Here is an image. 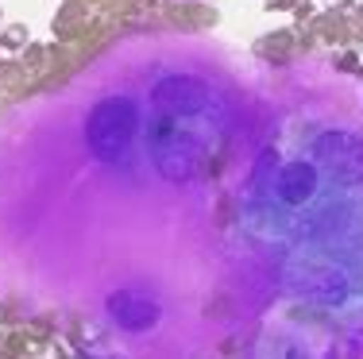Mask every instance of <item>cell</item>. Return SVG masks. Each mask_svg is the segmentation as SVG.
Segmentation results:
<instances>
[{
    "label": "cell",
    "mask_w": 363,
    "mask_h": 359,
    "mask_svg": "<svg viewBox=\"0 0 363 359\" xmlns=\"http://www.w3.org/2000/svg\"><path fill=\"white\" fill-rule=\"evenodd\" d=\"M213 116V93L201 78L170 74L151 85L143 108V151L151 166L170 182H186L201 170L209 151L205 120Z\"/></svg>",
    "instance_id": "cell-1"
},
{
    "label": "cell",
    "mask_w": 363,
    "mask_h": 359,
    "mask_svg": "<svg viewBox=\"0 0 363 359\" xmlns=\"http://www.w3.org/2000/svg\"><path fill=\"white\" fill-rule=\"evenodd\" d=\"M82 143L101 166H128L143 151V105L132 93H105L85 108Z\"/></svg>",
    "instance_id": "cell-2"
},
{
    "label": "cell",
    "mask_w": 363,
    "mask_h": 359,
    "mask_svg": "<svg viewBox=\"0 0 363 359\" xmlns=\"http://www.w3.org/2000/svg\"><path fill=\"white\" fill-rule=\"evenodd\" d=\"M105 313H108L112 324H120L124 332H135V336H140V332H151L162 317L159 302L147 297V294H135V290H116V294H108Z\"/></svg>",
    "instance_id": "cell-3"
}]
</instances>
